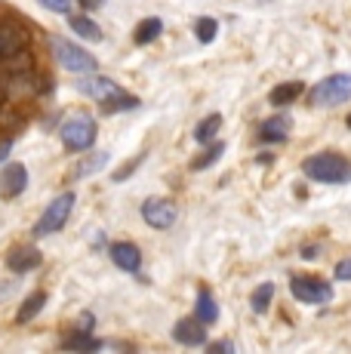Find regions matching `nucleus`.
<instances>
[{
  "instance_id": "cd10ccee",
  "label": "nucleus",
  "mask_w": 351,
  "mask_h": 354,
  "mask_svg": "<svg viewBox=\"0 0 351 354\" xmlns=\"http://www.w3.org/2000/svg\"><path fill=\"white\" fill-rule=\"evenodd\" d=\"M142 160H145V154H139V158H133L130 163H126V167L124 169H117V173H114V182H126V176H130L133 173V169H136L139 167V163Z\"/></svg>"
},
{
  "instance_id": "f3484780",
  "label": "nucleus",
  "mask_w": 351,
  "mask_h": 354,
  "mask_svg": "<svg viewBox=\"0 0 351 354\" xmlns=\"http://www.w3.org/2000/svg\"><path fill=\"white\" fill-rule=\"evenodd\" d=\"M44 305H46V292H44V290L31 292V296L25 299L22 305H19V311H16V324H28V321H35L40 311H44Z\"/></svg>"
},
{
  "instance_id": "2f4dec72",
  "label": "nucleus",
  "mask_w": 351,
  "mask_h": 354,
  "mask_svg": "<svg viewBox=\"0 0 351 354\" xmlns=\"http://www.w3.org/2000/svg\"><path fill=\"white\" fill-rule=\"evenodd\" d=\"M210 351H234V345L231 342H216V345H210Z\"/></svg>"
},
{
  "instance_id": "9d476101",
  "label": "nucleus",
  "mask_w": 351,
  "mask_h": 354,
  "mask_svg": "<svg viewBox=\"0 0 351 354\" xmlns=\"http://www.w3.org/2000/svg\"><path fill=\"white\" fill-rule=\"evenodd\" d=\"M25 185H28V169H25V163H10V167H3V173H0V194L19 197L25 192Z\"/></svg>"
},
{
  "instance_id": "20e7f679",
  "label": "nucleus",
  "mask_w": 351,
  "mask_h": 354,
  "mask_svg": "<svg viewBox=\"0 0 351 354\" xmlns=\"http://www.w3.org/2000/svg\"><path fill=\"white\" fill-rule=\"evenodd\" d=\"M351 99V74H330L321 84L308 93V102L314 108H330V105H342Z\"/></svg>"
},
{
  "instance_id": "9b49d317",
  "label": "nucleus",
  "mask_w": 351,
  "mask_h": 354,
  "mask_svg": "<svg viewBox=\"0 0 351 354\" xmlns=\"http://www.w3.org/2000/svg\"><path fill=\"white\" fill-rule=\"evenodd\" d=\"M111 262L117 265L120 271H130V274H136L139 271V265H142V253H139V247L136 243H130V241H120V243H111Z\"/></svg>"
},
{
  "instance_id": "7c9ffc66",
  "label": "nucleus",
  "mask_w": 351,
  "mask_h": 354,
  "mask_svg": "<svg viewBox=\"0 0 351 354\" xmlns=\"http://www.w3.org/2000/svg\"><path fill=\"white\" fill-rule=\"evenodd\" d=\"M80 6H84V10H96V6H102L105 0H77Z\"/></svg>"
},
{
  "instance_id": "b1692460",
  "label": "nucleus",
  "mask_w": 351,
  "mask_h": 354,
  "mask_svg": "<svg viewBox=\"0 0 351 354\" xmlns=\"http://www.w3.org/2000/svg\"><path fill=\"white\" fill-rule=\"evenodd\" d=\"M272 299H274V283H259L256 292H253V299H249V305H253L256 315H265L268 305H272Z\"/></svg>"
},
{
  "instance_id": "a878e982",
  "label": "nucleus",
  "mask_w": 351,
  "mask_h": 354,
  "mask_svg": "<svg viewBox=\"0 0 351 354\" xmlns=\"http://www.w3.org/2000/svg\"><path fill=\"white\" fill-rule=\"evenodd\" d=\"M194 34H198L200 44H210L216 34H219V22H216V19H210V16L198 19V25H194Z\"/></svg>"
},
{
  "instance_id": "c85d7f7f",
  "label": "nucleus",
  "mask_w": 351,
  "mask_h": 354,
  "mask_svg": "<svg viewBox=\"0 0 351 354\" xmlns=\"http://www.w3.org/2000/svg\"><path fill=\"white\" fill-rule=\"evenodd\" d=\"M336 281H345V283L351 281V256L336 265Z\"/></svg>"
},
{
  "instance_id": "412c9836",
  "label": "nucleus",
  "mask_w": 351,
  "mask_h": 354,
  "mask_svg": "<svg viewBox=\"0 0 351 354\" xmlns=\"http://www.w3.org/2000/svg\"><path fill=\"white\" fill-rule=\"evenodd\" d=\"M222 129V114H210V118H204L198 127H194V142H200V145H207V142L216 139V133Z\"/></svg>"
},
{
  "instance_id": "f257e3e1",
  "label": "nucleus",
  "mask_w": 351,
  "mask_h": 354,
  "mask_svg": "<svg viewBox=\"0 0 351 354\" xmlns=\"http://www.w3.org/2000/svg\"><path fill=\"white\" fill-rule=\"evenodd\" d=\"M77 90L84 93V96H90L93 102H99V105H102L108 114H117V111H136V108H139V99H136V96L124 93L117 84H114L111 77H102V74L80 80Z\"/></svg>"
},
{
  "instance_id": "5701e85b",
  "label": "nucleus",
  "mask_w": 351,
  "mask_h": 354,
  "mask_svg": "<svg viewBox=\"0 0 351 354\" xmlns=\"http://www.w3.org/2000/svg\"><path fill=\"white\" fill-rule=\"evenodd\" d=\"M160 31H164V22H160L158 16H151V19H145V22L136 28V37H133V40H136L139 46H145V44H151V40H158Z\"/></svg>"
},
{
  "instance_id": "473e14b6",
  "label": "nucleus",
  "mask_w": 351,
  "mask_h": 354,
  "mask_svg": "<svg viewBox=\"0 0 351 354\" xmlns=\"http://www.w3.org/2000/svg\"><path fill=\"white\" fill-rule=\"evenodd\" d=\"M345 124H348V129H351V114H348V120H345Z\"/></svg>"
},
{
  "instance_id": "7ed1b4c3",
  "label": "nucleus",
  "mask_w": 351,
  "mask_h": 354,
  "mask_svg": "<svg viewBox=\"0 0 351 354\" xmlns=\"http://www.w3.org/2000/svg\"><path fill=\"white\" fill-rule=\"evenodd\" d=\"M74 203H77V194L74 192L59 194L56 201L40 213V219L35 222V237H50V234H56V231H62L65 222H68V216H71V209H74Z\"/></svg>"
},
{
  "instance_id": "393cba45",
  "label": "nucleus",
  "mask_w": 351,
  "mask_h": 354,
  "mask_svg": "<svg viewBox=\"0 0 351 354\" xmlns=\"http://www.w3.org/2000/svg\"><path fill=\"white\" fill-rule=\"evenodd\" d=\"M222 154H225V145H222V142H213V145L207 148V151L200 154V158H194V160H191V169H207V167H213V163L219 160Z\"/></svg>"
},
{
  "instance_id": "2eb2a0df",
  "label": "nucleus",
  "mask_w": 351,
  "mask_h": 354,
  "mask_svg": "<svg viewBox=\"0 0 351 354\" xmlns=\"http://www.w3.org/2000/svg\"><path fill=\"white\" fill-rule=\"evenodd\" d=\"M287 133H290V118L287 114H274V118H268L265 124L259 127V139L268 142V145H272V142H283L287 139Z\"/></svg>"
},
{
  "instance_id": "f03ea898",
  "label": "nucleus",
  "mask_w": 351,
  "mask_h": 354,
  "mask_svg": "<svg viewBox=\"0 0 351 354\" xmlns=\"http://www.w3.org/2000/svg\"><path fill=\"white\" fill-rule=\"evenodd\" d=\"M302 173L314 182H323V185H345L351 182V163L336 151H323L302 163Z\"/></svg>"
},
{
  "instance_id": "bb28decb",
  "label": "nucleus",
  "mask_w": 351,
  "mask_h": 354,
  "mask_svg": "<svg viewBox=\"0 0 351 354\" xmlns=\"http://www.w3.org/2000/svg\"><path fill=\"white\" fill-rule=\"evenodd\" d=\"M37 3H44L46 10H53V12H62V16L71 12V0H37Z\"/></svg>"
},
{
  "instance_id": "6ab92c4d",
  "label": "nucleus",
  "mask_w": 351,
  "mask_h": 354,
  "mask_svg": "<svg viewBox=\"0 0 351 354\" xmlns=\"http://www.w3.org/2000/svg\"><path fill=\"white\" fill-rule=\"evenodd\" d=\"M194 315H198L207 326L219 321V305H216V299H213L210 290H200V292H198V305H194Z\"/></svg>"
},
{
  "instance_id": "72a5a7b5",
  "label": "nucleus",
  "mask_w": 351,
  "mask_h": 354,
  "mask_svg": "<svg viewBox=\"0 0 351 354\" xmlns=\"http://www.w3.org/2000/svg\"><path fill=\"white\" fill-rule=\"evenodd\" d=\"M0 59H3V53H0Z\"/></svg>"
},
{
  "instance_id": "a211bd4d",
  "label": "nucleus",
  "mask_w": 351,
  "mask_h": 354,
  "mask_svg": "<svg viewBox=\"0 0 351 354\" xmlns=\"http://www.w3.org/2000/svg\"><path fill=\"white\" fill-rule=\"evenodd\" d=\"M62 348L65 351H99L102 348V342H99L90 330H77V333H71V336L65 339Z\"/></svg>"
},
{
  "instance_id": "aec40b11",
  "label": "nucleus",
  "mask_w": 351,
  "mask_h": 354,
  "mask_svg": "<svg viewBox=\"0 0 351 354\" xmlns=\"http://www.w3.org/2000/svg\"><path fill=\"white\" fill-rule=\"evenodd\" d=\"M68 28L77 34V37H84V40H102V28H99L93 19H86V16H68Z\"/></svg>"
},
{
  "instance_id": "6e6552de",
  "label": "nucleus",
  "mask_w": 351,
  "mask_h": 354,
  "mask_svg": "<svg viewBox=\"0 0 351 354\" xmlns=\"http://www.w3.org/2000/svg\"><path fill=\"white\" fill-rule=\"evenodd\" d=\"M176 216H179V209H176V203L167 201V197H148V201L142 203V219L158 231L170 228L176 222Z\"/></svg>"
},
{
  "instance_id": "ddd939ff",
  "label": "nucleus",
  "mask_w": 351,
  "mask_h": 354,
  "mask_svg": "<svg viewBox=\"0 0 351 354\" xmlns=\"http://www.w3.org/2000/svg\"><path fill=\"white\" fill-rule=\"evenodd\" d=\"M35 80H37V77H35V74H31V71L12 74V77L3 84V93H6V96H10V99H28V96H35V93H44V90H40V86H31V84H35Z\"/></svg>"
},
{
  "instance_id": "0eeeda50",
  "label": "nucleus",
  "mask_w": 351,
  "mask_h": 354,
  "mask_svg": "<svg viewBox=\"0 0 351 354\" xmlns=\"http://www.w3.org/2000/svg\"><path fill=\"white\" fill-rule=\"evenodd\" d=\"M290 292H293V299H299L305 305H323L333 299V287L327 281H321V277H293Z\"/></svg>"
},
{
  "instance_id": "4468645a",
  "label": "nucleus",
  "mask_w": 351,
  "mask_h": 354,
  "mask_svg": "<svg viewBox=\"0 0 351 354\" xmlns=\"http://www.w3.org/2000/svg\"><path fill=\"white\" fill-rule=\"evenodd\" d=\"M25 44H28L25 28H19V25H0V53L3 56H16Z\"/></svg>"
},
{
  "instance_id": "c756f323",
  "label": "nucleus",
  "mask_w": 351,
  "mask_h": 354,
  "mask_svg": "<svg viewBox=\"0 0 351 354\" xmlns=\"http://www.w3.org/2000/svg\"><path fill=\"white\" fill-rule=\"evenodd\" d=\"M10 151H12V139H3V142H0V163L6 160V154H10Z\"/></svg>"
},
{
  "instance_id": "39448f33",
  "label": "nucleus",
  "mask_w": 351,
  "mask_h": 354,
  "mask_svg": "<svg viewBox=\"0 0 351 354\" xmlns=\"http://www.w3.org/2000/svg\"><path fill=\"white\" fill-rule=\"evenodd\" d=\"M59 136H62V145L68 151H86L96 142V120L90 114H74V118H68L62 124Z\"/></svg>"
},
{
  "instance_id": "f8f14e48",
  "label": "nucleus",
  "mask_w": 351,
  "mask_h": 354,
  "mask_svg": "<svg viewBox=\"0 0 351 354\" xmlns=\"http://www.w3.org/2000/svg\"><path fill=\"white\" fill-rule=\"evenodd\" d=\"M40 253L35 247H16L10 256H6V265H10V271H16V274H28V271L40 268Z\"/></svg>"
},
{
  "instance_id": "1a4fd4ad",
  "label": "nucleus",
  "mask_w": 351,
  "mask_h": 354,
  "mask_svg": "<svg viewBox=\"0 0 351 354\" xmlns=\"http://www.w3.org/2000/svg\"><path fill=\"white\" fill-rule=\"evenodd\" d=\"M173 339L179 345H188V348L204 345L207 342V324L200 321L198 315H194V317H182V321H176V326H173Z\"/></svg>"
},
{
  "instance_id": "dca6fc26",
  "label": "nucleus",
  "mask_w": 351,
  "mask_h": 354,
  "mask_svg": "<svg viewBox=\"0 0 351 354\" xmlns=\"http://www.w3.org/2000/svg\"><path fill=\"white\" fill-rule=\"evenodd\" d=\"M302 93H305V84H302V80H290V84L274 86V90L268 93V102H272L274 108H287L290 102H296Z\"/></svg>"
},
{
  "instance_id": "4be33fe9",
  "label": "nucleus",
  "mask_w": 351,
  "mask_h": 354,
  "mask_svg": "<svg viewBox=\"0 0 351 354\" xmlns=\"http://www.w3.org/2000/svg\"><path fill=\"white\" fill-rule=\"evenodd\" d=\"M108 163V151H96V154H90L86 160H80L77 167H74V173H71V179H84V176H93V173H99Z\"/></svg>"
},
{
  "instance_id": "423d86ee",
  "label": "nucleus",
  "mask_w": 351,
  "mask_h": 354,
  "mask_svg": "<svg viewBox=\"0 0 351 354\" xmlns=\"http://www.w3.org/2000/svg\"><path fill=\"white\" fill-rule=\"evenodd\" d=\"M53 56L59 59V65L68 68L71 74H86V71H96V59L93 53H86L84 46L71 44V40H62V37H53Z\"/></svg>"
}]
</instances>
